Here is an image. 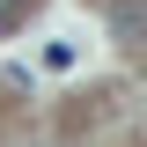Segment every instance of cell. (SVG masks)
Here are the masks:
<instances>
[{"instance_id":"6da1fadb","label":"cell","mask_w":147,"mask_h":147,"mask_svg":"<svg viewBox=\"0 0 147 147\" xmlns=\"http://www.w3.org/2000/svg\"><path fill=\"white\" fill-rule=\"evenodd\" d=\"M22 22V0H0V30H15Z\"/></svg>"}]
</instances>
